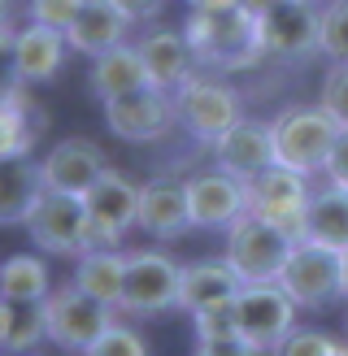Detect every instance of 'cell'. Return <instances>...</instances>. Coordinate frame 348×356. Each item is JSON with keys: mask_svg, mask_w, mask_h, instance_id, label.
<instances>
[{"mask_svg": "<svg viewBox=\"0 0 348 356\" xmlns=\"http://www.w3.org/2000/svg\"><path fill=\"white\" fill-rule=\"evenodd\" d=\"M235 330L244 343L261 348L266 356L278 352V343L296 330V300L278 282H244L239 296L231 300Z\"/></svg>", "mask_w": 348, "mask_h": 356, "instance_id": "cell-4", "label": "cell"}, {"mask_svg": "<svg viewBox=\"0 0 348 356\" xmlns=\"http://www.w3.org/2000/svg\"><path fill=\"white\" fill-rule=\"evenodd\" d=\"M274 356H348V339H335L331 330H309L296 326L283 343H278Z\"/></svg>", "mask_w": 348, "mask_h": 356, "instance_id": "cell-29", "label": "cell"}, {"mask_svg": "<svg viewBox=\"0 0 348 356\" xmlns=\"http://www.w3.org/2000/svg\"><path fill=\"white\" fill-rule=\"evenodd\" d=\"M48 291H52V278H48L44 257L13 252L5 265H0V296H5L9 305H31V300H48Z\"/></svg>", "mask_w": 348, "mask_h": 356, "instance_id": "cell-27", "label": "cell"}, {"mask_svg": "<svg viewBox=\"0 0 348 356\" xmlns=\"http://www.w3.org/2000/svg\"><path fill=\"white\" fill-rule=\"evenodd\" d=\"M17 31L13 26H0V92H9V87H17L22 79H17Z\"/></svg>", "mask_w": 348, "mask_h": 356, "instance_id": "cell-35", "label": "cell"}, {"mask_svg": "<svg viewBox=\"0 0 348 356\" xmlns=\"http://www.w3.org/2000/svg\"><path fill=\"white\" fill-rule=\"evenodd\" d=\"M239 5L248 9V13H257V17H261V13H266V9H274L278 0H239Z\"/></svg>", "mask_w": 348, "mask_h": 356, "instance_id": "cell-40", "label": "cell"}, {"mask_svg": "<svg viewBox=\"0 0 348 356\" xmlns=\"http://www.w3.org/2000/svg\"><path fill=\"white\" fill-rule=\"evenodd\" d=\"M340 291H344V300H348V248L340 252Z\"/></svg>", "mask_w": 348, "mask_h": 356, "instance_id": "cell-42", "label": "cell"}, {"mask_svg": "<svg viewBox=\"0 0 348 356\" xmlns=\"http://www.w3.org/2000/svg\"><path fill=\"white\" fill-rule=\"evenodd\" d=\"M83 204H87V218H92V230H87L92 248H118L122 235L139 222V187L118 170H104L96 178V187L83 195Z\"/></svg>", "mask_w": 348, "mask_h": 356, "instance_id": "cell-13", "label": "cell"}, {"mask_svg": "<svg viewBox=\"0 0 348 356\" xmlns=\"http://www.w3.org/2000/svg\"><path fill=\"white\" fill-rule=\"evenodd\" d=\"M344 330H348V317H344Z\"/></svg>", "mask_w": 348, "mask_h": 356, "instance_id": "cell-44", "label": "cell"}, {"mask_svg": "<svg viewBox=\"0 0 348 356\" xmlns=\"http://www.w3.org/2000/svg\"><path fill=\"white\" fill-rule=\"evenodd\" d=\"M40 165H44V183L52 191H70V195H87L96 187V178L109 170L104 152L92 144V139H79V135L52 144Z\"/></svg>", "mask_w": 348, "mask_h": 356, "instance_id": "cell-18", "label": "cell"}, {"mask_svg": "<svg viewBox=\"0 0 348 356\" xmlns=\"http://www.w3.org/2000/svg\"><path fill=\"white\" fill-rule=\"evenodd\" d=\"M139 230H148L152 239H179L191 226V200H187V183L179 178H152L139 187Z\"/></svg>", "mask_w": 348, "mask_h": 356, "instance_id": "cell-17", "label": "cell"}, {"mask_svg": "<svg viewBox=\"0 0 348 356\" xmlns=\"http://www.w3.org/2000/svg\"><path fill=\"white\" fill-rule=\"evenodd\" d=\"M183 35L191 52H196L200 70H214V74H239V70H257L266 61L257 13H248L244 5L191 9L183 22Z\"/></svg>", "mask_w": 348, "mask_h": 356, "instance_id": "cell-1", "label": "cell"}, {"mask_svg": "<svg viewBox=\"0 0 348 356\" xmlns=\"http://www.w3.org/2000/svg\"><path fill=\"white\" fill-rule=\"evenodd\" d=\"M218 170L235 174L239 183H253L257 174H266L270 165H278V148H274V127L270 122H253V118H239L231 131H226L218 144Z\"/></svg>", "mask_w": 348, "mask_h": 356, "instance_id": "cell-15", "label": "cell"}, {"mask_svg": "<svg viewBox=\"0 0 348 356\" xmlns=\"http://www.w3.org/2000/svg\"><path fill=\"white\" fill-rule=\"evenodd\" d=\"M87 83H92V96L100 104L113 100V96L139 92V87H152L148 70H144V57H139L135 44H118L109 52H100V57H92V74H87Z\"/></svg>", "mask_w": 348, "mask_h": 356, "instance_id": "cell-24", "label": "cell"}, {"mask_svg": "<svg viewBox=\"0 0 348 356\" xmlns=\"http://www.w3.org/2000/svg\"><path fill=\"white\" fill-rule=\"evenodd\" d=\"M0 26H9V0H0Z\"/></svg>", "mask_w": 348, "mask_h": 356, "instance_id": "cell-43", "label": "cell"}, {"mask_svg": "<svg viewBox=\"0 0 348 356\" xmlns=\"http://www.w3.org/2000/svg\"><path fill=\"white\" fill-rule=\"evenodd\" d=\"M174 113H179V127L196 139V144L214 148L244 118V104H239V92L231 83L214 79L209 70H196V74L174 92Z\"/></svg>", "mask_w": 348, "mask_h": 356, "instance_id": "cell-3", "label": "cell"}, {"mask_svg": "<svg viewBox=\"0 0 348 356\" xmlns=\"http://www.w3.org/2000/svg\"><path fill=\"white\" fill-rule=\"evenodd\" d=\"M191 356H266V352L244 343V339H218V343H196Z\"/></svg>", "mask_w": 348, "mask_h": 356, "instance_id": "cell-36", "label": "cell"}, {"mask_svg": "<svg viewBox=\"0 0 348 356\" xmlns=\"http://www.w3.org/2000/svg\"><path fill=\"white\" fill-rule=\"evenodd\" d=\"M48 191L44 165L31 156H5L0 161V226H26L40 195Z\"/></svg>", "mask_w": 348, "mask_h": 356, "instance_id": "cell-22", "label": "cell"}, {"mask_svg": "<svg viewBox=\"0 0 348 356\" xmlns=\"http://www.w3.org/2000/svg\"><path fill=\"white\" fill-rule=\"evenodd\" d=\"M13 48H17V79H22L26 87H35V83H52L61 74L70 40H65V31H57V26L26 22L22 31H17Z\"/></svg>", "mask_w": 348, "mask_h": 356, "instance_id": "cell-21", "label": "cell"}, {"mask_svg": "<svg viewBox=\"0 0 348 356\" xmlns=\"http://www.w3.org/2000/svg\"><path fill=\"white\" fill-rule=\"evenodd\" d=\"M244 278L235 274V265L226 257H205V261H191L183 265V282H179V309L187 313H200V309H214V305H231L239 296Z\"/></svg>", "mask_w": 348, "mask_h": 356, "instance_id": "cell-19", "label": "cell"}, {"mask_svg": "<svg viewBox=\"0 0 348 356\" xmlns=\"http://www.w3.org/2000/svg\"><path fill=\"white\" fill-rule=\"evenodd\" d=\"M191 9H226V5H239V0H187Z\"/></svg>", "mask_w": 348, "mask_h": 356, "instance_id": "cell-41", "label": "cell"}, {"mask_svg": "<svg viewBox=\"0 0 348 356\" xmlns=\"http://www.w3.org/2000/svg\"><path fill=\"white\" fill-rule=\"evenodd\" d=\"M322 57L348 61V0H331L322 9Z\"/></svg>", "mask_w": 348, "mask_h": 356, "instance_id": "cell-30", "label": "cell"}, {"mask_svg": "<svg viewBox=\"0 0 348 356\" xmlns=\"http://www.w3.org/2000/svg\"><path fill=\"white\" fill-rule=\"evenodd\" d=\"M135 48H139V57H144L148 83L157 87V92H170V96H174V92H179V87L200 70V61H196V52H191V44H187L183 31L157 26V31H148Z\"/></svg>", "mask_w": 348, "mask_h": 356, "instance_id": "cell-16", "label": "cell"}, {"mask_svg": "<svg viewBox=\"0 0 348 356\" xmlns=\"http://www.w3.org/2000/svg\"><path fill=\"white\" fill-rule=\"evenodd\" d=\"M9 317H13V305L0 296V352H5V339H9Z\"/></svg>", "mask_w": 348, "mask_h": 356, "instance_id": "cell-39", "label": "cell"}, {"mask_svg": "<svg viewBox=\"0 0 348 356\" xmlns=\"http://www.w3.org/2000/svg\"><path fill=\"white\" fill-rule=\"evenodd\" d=\"M278 287L296 300V309L335 305V300H344V291H340V252L313 243V239H296L283 274H278Z\"/></svg>", "mask_w": 348, "mask_h": 356, "instance_id": "cell-11", "label": "cell"}, {"mask_svg": "<svg viewBox=\"0 0 348 356\" xmlns=\"http://www.w3.org/2000/svg\"><path fill=\"white\" fill-rule=\"evenodd\" d=\"M48 339V313L44 300H31V305H13L9 317V339H5V356H26Z\"/></svg>", "mask_w": 348, "mask_h": 356, "instance_id": "cell-28", "label": "cell"}, {"mask_svg": "<svg viewBox=\"0 0 348 356\" xmlns=\"http://www.w3.org/2000/svg\"><path fill=\"white\" fill-rule=\"evenodd\" d=\"M322 109L348 131V61H331L322 79Z\"/></svg>", "mask_w": 348, "mask_h": 356, "instance_id": "cell-33", "label": "cell"}, {"mask_svg": "<svg viewBox=\"0 0 348 356\" xmlns=\"http://www.w3.org/2000/svg\"><path fill=\"white\" fill-rule=\"evenodd\" d=\"M326 183L348 187V131H340L335 148H331V161H326Z\"/></svg>", "mask_w": 348, "mask_h": 356, "instance_id": "cell-37", "label": "cell"}, {"mask_svg": "<svg viewBox=\"0 0 348 356\" xmlns=\"http://www.w3.org/2000/svg\"><path fill=\"white\" fill-rule=\"evenodd\" d=\"M113 5L131 17V22H152V17H161L166 0H113Z\"/></svg>", "mask_w": 348, "mask_h": 356, "instance_id": "cell-38", "label": "cell"}, {"mask_svg": "<svg viewBox=\"0 0 348 356\" xmlns=\"http://www.w3.org/2000/svg\"><path fill=\"white\" fill-rule=\"evenodd\" d=\"M104 122L118 139L127 144H157L179 127V113H174V96L157 92V87H139V92L113 96L104 100Z\"/></svg>", "mask_w": 348, "mask_h": 356, "instance_id": "cell-12", "label": "cell"}, {"mask_svg": "<svg viewBox=\"0 0 348 356\" xmlns=\"http://www.w3.org/2000/svg\"><path fill=\"white\" fill-rule=\"evenodd\" d=\"M305 239L335 248L344 252L348 248V187L326 183L309 195V213H305Z\"/></svg>", "mask_w": 348, "mask_h": 356, "instance_id": "cell-25", "label": "cell"}, {"mask_svg": "<svg viewBox=\"0 0 348 356\" xmlns=\"http://www.w3.org/2000/svg\"><path fill=\"white\" fill-rule=\"evenodd\" d=\"M87 0H31V22H44V26H57V31H70V22L79 17V9Z\"/></svg>", "mask_w": 348, "mask_h": 356, "instance_id": "cell-34", "label": "cell"}, {"mask_svg": "<svg viewBox=\"0 0 348 356\" xmlns=\"http://www.w3.org/2000/svg\"><path fill=\"white\" fill-rule=\"evenodd\" d=\"M266 61H309L322 52V9L318 0H278L257 17Z\"/></svg>", "mask_w": 348, "mask_h": 356, "instance_id": "cell-9", "label": "cell"}, {"mask_svg": "<svg viewBox=\"0 0 348 356\" xmlns=\"http://www.w3.org/2000/svg\"><path fill=\"white\" fill-rule=\"evenodd\" d=\"M292 243L296 239H287L278 226L261 222L257 213H244V218H235L226 226V252L222 257L235 265V274L244 282H278Z\"/></svg>", "mask_w": 348, "mask_h": 356, "instance_id": "cell-8", "label": "cell"}, {"mask_svg": "<svg viewBox=\"0 0 348 356\" xmlns=\"http://www.w3.org/2000/svg\"><path fill=\"white\" fill-rule=\"evenodd\" d=\"M187 200L196 230H226L235 218L248 213V183L226 170H205L187 178Z\"/></svg>", "mask_w": 348, "mask_h": 356, "instance_id": "cell-14", "label": "cell"}, {"mask_svg": "<svg viewBox=\"0 0 348 356\" xmlns=\"http://www.w3.org/2000/svg\"><path fill=\"white\" fill-rule=\"evenodd\" d=\"M87 230H92V218H87L83 195L52 191V187L40 195L35 213L26 218V235L44 257H74L79 261L87 248H92Z\"/></svg>", "mask_w": 348, "mask_h": 356, "instance_id": "cell-7", "label": "cell"}, {"mask_svg": "<svg viewBox=\"0 0 348 356\" xmlns=\"http://www.w3.org/2000/svg\"><path fill=\"white\" fill-rule=\"evenodd\" d=\"M274 148H278V165L301 170L305 178L326 174L331 148L340 139V122L331 118L322 104H287L274 113Z\"/></svg>", "mask_w": 348, "mask_h": 356, "instance_id": "cell-2", "label": "cell"}, {"mask_svg": "<svg viewBox=\"0 0 348 356\" xmlns=\"http://www.w3.org/2000/svg\"><path fill=\"white\" fill-rule=\"evenodd\" d=\"M191 326H196V343L239 339V330H235V309H231V305H214V309L191 313Z\"/></svg>", "mask_w": 348, "mask_h": 356, "instance_id": "cell-32", "label": "cell"}, {"mask_svg": "<svg viewBox=\"0 0 348 356\" xmlns=\"http://www.w3.org/2000/svg\"><path fill=\"white\" fill-rule=\"evenodd\" d=\"M83 356H148V343H144V334H139V330L113 322V326L104 330V334H100V339L87 348Z\"/></svg>", "mask_w": 348, "mask_h": 356, "instance_id": "cell-31", "label": "cell"}, {"mask_svg": "<svg viewBox=\"0 0 348 356\" xmlns=\"http://www.w3.org/2000/svg\"><path fill=\"white\" fill-rule=\"evenodd\" d=\"M179 282L183 265L157 252V248H135L127 252V287H122L118 313L127 317H157L166 309H179Z\"/></svg>", "mask_w": 348, "mask_h": 356, "instance_id": "cell-6", "label": "cell"}, {"mask_svg": "<svg viewBox=\"0 0 348 356\" xmlns=\"http://www.w3.org/2000/svg\"><path fill=\"white\" fill-rule=\"evenodd\" d=\"M40 135H44V113L35 109L26 83L0 92V161L5 156H31Z\"/></svg>", "mask_w": 348, "mask_h": 356, "instance_id": "cell-23", "label": "cell"}, {"mask_svg": "<svg viewBox=\"0 0 348 356\" xmlns=\"http://www.w3.org/2000/svg\"><path fill=\"white\" fill-rule=\"evenodd\" d=\"M44 313H48V339L61 352H79V356L113 326V305L87 296L74 282L52 287L44 300Z\"/></svg>", "mask_w": 348, "mask_h": 356, "instance_id": "cell-5", "label": "cell"}, {"mask_svg": "<svg viewBox=\"0 0 348 356\" xmlns=\"http://www.w3.org/2000/svg\"><path fill=\"white\" fill-rule=\"evenodd\" d=\"M309 178L292 165H270L248 183V213L278 226L287 239H305V213H309Z\"/></svg>", "mask_w": 348, "mask_h": 356, "instance_id": "cell-10", "label": "cell"}, {"mask_svg": "<svg viewBox=\"0 0 348 356\" xmlns=\"http://www.w3.org/2000/svg\"><path fill=\"white\" fill-rule=\"evenodd\" d=\"M135 22L122 13L113 0H87L79 9V17L70 22L65 40H70V52H83V57H100L118 44H127V31Z\"/></svg>", "mask_w": 348, "mask_h": 356, "instance_id": "cell-20", "label": "cell"}, {"mask_svg": "<svg viewBox=\"0 0 348 356\" xmlns=\"http://www.w3.org/2000/svg\"><path fill=\"white\" fill-rule=\"evenodd\" d=\"M70 282L118 309L122 305V287H127V252H122V248H92V252L79 257Z\"/></svg>", "mask_w": 348, "mask_h": 356, "instance_id": "cell-26", "label": "cell"}]
</instances>
